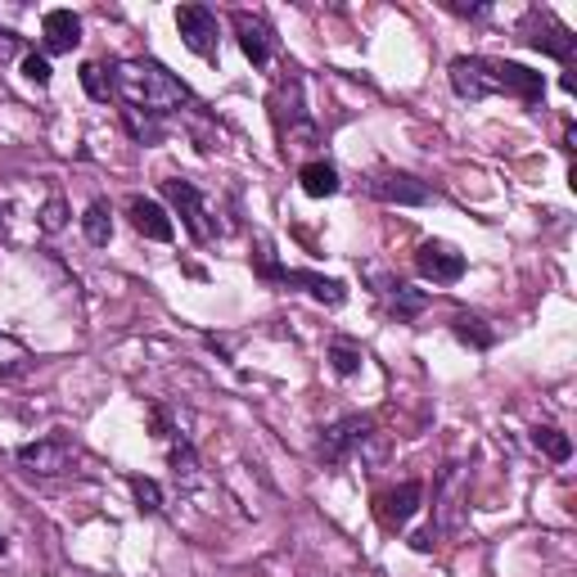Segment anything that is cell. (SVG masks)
<instances>
[{"instance_id":"18","label":"cell","mask_w":577,"mask_h":577,"mask_svg":"<svg viewBox=\"0 0 577 577\" xmlns=\"http://www.w3.org/2000/svg\"><path fill=\"white\" fill-rule=\"evenodd\" d=\"M167 460H172V473H176V483H181V488H199V456H195V447H189L185 438L172 443Z\"/></svg>"},{"instance_id":"7","label":"cell","mask_w":577,"mask_h":577,"mask_svg":"<svg viewBox=\"0 0 577 577\" xmlns=\"http://www.w3.org/2000/svg\"><path fill=\"white\" fill-rule=\"evenodd\" d=\"M415 271L428 280V284H456L465 275V253L447 239H424L415 249Z\"/></svg>"},{"instance_id":"24","label":"cell","mask_w":577,"mask_h":577,"mask_svg":"<svg viewBox=\"0 0 577 577\" xmlns=\"http://www.w3.org/2000/svg\"><path fill=\"white\" fill-rule=\"evenodd\" d=\"M361 348H352V344H329V366H334V374H344V379H352L357 370H361Z\"/></svg>"},{"instance_id":"30","label":"cell","mask_w":577,"mask_h":577,"mask_svg":"<svg viewBox=\"0 0 577 577\" xmlns=\"http://www.w3.org/2000/svg\"><path fill=\"white\" fill-rule=\"evenodd\" d=\"M14 51H19V36H14V32H6V28H0V64H6V59H10Z\"/></svg>"},{"instance_id":"21","label":"cell","mask_w":577,"mask_h":577,"mask_svg":"<svg viewBox=\"0 0 577 577\" xmlns=\"http://www.w3.org/2000/svg\"><path fill=\"white\" fill-rule=\"evenodd\" d=\"M424 307H428V294H420V288H411V284L393 288V316L398 320H415Z\"/></svg>"},{"instance_id":"11","label":"cell","mask_w":577,"mask_h":577,"mask_svg":"<svg viewBox=\"0 0 577 577\" xmlns=\"http://www.w3.org/2000/svg\"><path fill=\"white\" fill-rule=\"evenodd\" d=\"M366 189H370L374 199H383V204H402V208H424V204L433 199V189H428L424 181L406 176V172H379V176L366 181Z\"/></svg>"},{"instance_id":"28","label":"cell","mask_w":577,"mask_h":577,"mask_svg":"<svg viewBox=\"0 0 577 577\" xmlns=\"http://www.w3.org/2000/svg\"><path fill=\"white\" fill-rule=\"evenodd\" d=\"M19 361H23V348L10 344L6 334H0V370H10V366H19Z\"/></svg>"},{"instance_id":"27","label":"cell","mask_w":577,"mask_h":577,"mask_svg":"<svg viewBox=\"0 0 577 577\" xmlns=\"http://www.w3.org/2000/svg\"><path fill=\"white\" fill-rule=\"evenodd\" d=\"M23 77H28L32 86H51V59L36 55V51H28V55H23Z\"/></svg>"},{"instance_id":"15","label":"cell","mask_w":577,"mask_h":577,"mask_svg":"<svg viewBox=\"0 0 577 577\" xmlns=\"http://www.w3.org/2000/svg\"><path fill=\"white\" fill-rule=\"evenodd\" d=\"M280 284L307 288V294H312L316 303H325V307H339V303L348 298V284H344V280H329V275H316V271H288V266H284Z\"/></svg>"},{"instance_id":"25","label":"cell","mask_w":577,"mask_h":577,"mask_svg":"<svg viewBox=\"0 0 577 577\" xmlns=\"http://www.w3.org/2000/svg\"><path fill=\"white\" fill-rule=\"evenodd\" d=\"M122 118H127V127H131V135H135L140 144H159V140H163L159 118H144V113H131V109H122Z\"/></svg>"},{"instance_id":"29","label":"cell","mask_w":577,"mask_h":577,"mask_svg":"<svg viewBox=\"0 0 577 577\" xmlns=\"http://www.w3.org/2000/svg\"><path fill=\"white\" fill-rule=\"evenodd\" d=\"M150 424H154V438H172V428H167V411H163V406H154V411H150Z\"/></svg>"},{"instance_id":"26","label":"cell","mask_w":577,"mask_h":577,"mask_svg":"<svg viewBox=\"0 0 577 577\" xmlns=\"http://www.w3.org/2000/svg\"><path fill=\"white\" fill-rule=\"evenodd\" d=\"M68 226V204L55 195V199H45V208H41V230L45 235H59Z\"/></svg>"},{"instance_id":"19","label":"cell","mask_w":577,"mask_h":577,"mask_svg":"<svg viewBox=\"0 0 577 577\" xmlns=\"http://www.w3.org/2000/svg\"><path fill=\"white\" fill-rule=\"evenodd\" d=\"M533 447H537L542 456H551L555 465H564V460L573 456V443H568V433H559L555 424H537V428H533Z\"/></svg>"},{"instance_id":"31","label":"cell","mask_w":577,"mask_h":577,"mask_svg":"<svg viewBox=\"0 0 577 577\" xmlns=\"http://www.w3.org/2000/svg\"><path fill=\"white\" fill-rule=\"evenodd\" d=\"M451 14H460V19H478V14H488V6H447Z\"/></svg>"},{"instance_id":"9","label":"cell","mask_w":577,"mask_h":577,"mask_svg":"<svg viewBox=\"0 0 577 577\" xmlns=\"http://www.w3.org/2000/svg\"><path fill=\"white\" fill-rule=\"evenodd\" d=\"M527 45L533 51H542V55H551V59H559V64H568L573 59V51H577V36H573V28H564L555 14H546V10H533L527 14Z\"/></svg>"},{"instance_id":"3","label":"cell","mask_w":577,"mask_h":577,"mask_svg":"<svg viewBox=\"0 0 577 577\" xmlns=\"http://www.w3.org/2000/svg\"><path fill=\"white\" fill-rule=\"evenodd\" d=\"M370 438H374V424H370L366 415H344V420H334L329 428H320L316 460H320L325 469H344Z\"/></svg>"},{"instance_id":"6","label":"cell","mask_w":577,"mask_h":577,"mask_svg":"<svg viewBox=\"0 0 577 577\" xmlns=\"http://www.w3.org/2000/svg\"><path fill=\"white\" fill-rule=\"evenodd\" d=\"M176 32L181 41L195 51L199 59H217V41H221V23L208 6H181L176 10Z\"/></svg>"},{"instance_id":"8","label":"cell","mask_w":577,"mask_h":577,"mask_svg":"<svg viewBox=\"0 0 577 577\" xmlns=\"http://www.w3.org/2000/svg\"><path fill=\"white\" fill-rule=\"evenodd\" d=\"M163 199L181 213V221H185V230L195 235V239H213L217 230L208 226V208H204V195L195 189V181H181V176H172V181H163Z\"/></svg>"},{"instance_id":"4","label":"cell","mask_w":577,"mask_h":577,"mask_svg":"<svg viewBox=\"0 0 577 577\" xmlns=\"http://www.w3.org/2000/svg\"><path fill=\"white\" fill-rule=\"evenodd\" d=\"M433 537L443 533H460L465 527V514H469V473L465 465H447L438 473V505H433Z\"/></svg>"},{"instance_id":"13","label":"cell","mask_w":577,"mask_h":577,"mask_svg":"<svg viewBox=\"0 0 577 577\" xmlns=\"http://www.w3.org/2000/svg\"><path fill=\"white\" fill-rule=\"evenodd\" d=\"M41 36H45V55H73L81 45V19L73 10H51L41 19Z\"/></svg>"},{"instance_id":"17","label":"cell","mask_w":577,"mask_h":577,"mask_svg":"<svg viewBox=\"0 0 577 577\" xmlns=\"http://www.w3.org/2000/svg\"><path fill=\"white\" fill-rule=\"evenodd\" d=\"M451 334L460 344H469V348H478V352H488L492 344H497V329H488V320H478V316H451Z\"/></svg>"},{"instance_id":"10","label":"cell","mask_w":577,"mask_h":577,"mask_svg":"<svg viewBox=\"0 0 577 577\" xmlns=\"http://www.w3.org/2000/svg\"><path fill=\"white\" fill-rule=\"evenodd\" d=\"M420 501H424V483H398V488H389V492H379L374 497V514H379V523L389 527V533H402V527L415 519V510H420Z\"/></svg>"},{"instance_id":"16","label":"cell","mask_w":577,"mask_h":577,"mask_svg":"<svg viewBox=\"0 0 577 577\" xmlns=\"http://www.w3.org/2000/svg\"><path fill=\"white\" fill-rule=\"evenodd\" d=\"M298 181H303V195L312 199H329V195H339V172H334L325 159H312L298 167Z\"/></svg>"},{"instance_id":"5","label":"cell","mask_w":577,"mask_h":577,"mask_svg":"<svg viewBox=\"0 0 577 577\" xmlns=\"http://www.w3.org/2000/svg\"><path fill=\"white\" fill-rule=\"evenodd\" d=\"M19 465L36 478H59V473H73L77 447H73V438H64V433H51V438H36V443L19 447Z\"/></svg>"},{"instance_id":"23","label":"cell","mask_w":577,"mask_h":577,"mask_svg":"<svg viewBox=\"0 0 577 577\" xmlns=\"http://www.w3.org/2000/svg\"><path fill=\"white\" fill-rule=\"evenodd\" d=\"M81 86H86L90 100H109L113 95V77H109L105 64H81Z\"/></svg>"},{"instance_id":"32","label":"cell","mask_w":577,"mask_h":577,"mask_svg":"<svg viewBox=\"0 0 577 577\" xmlns=\"http://www.w3.org/2000/svg\"><path fill=\"white\" fill-rule=\"evenodd\" d=\"M564 150H568V154H573V150H577V131H573V122H568V127H564Z\"/></svg>"},{"instance_id":"20","label":"cell","mask_w":577,"mask_h":577,"mask_svg":"<svg viewBox=\"0 0 577 577\" xmlns=\"http://www.w3.org/2000/svg\"><path fill=\"white\" fill-rule=\"evenodd\" d=\"M81 230H86V239H90L95 249H105L109 239H113V217H109V204L95 199V204L86 208V217H81Z\"/></svg>"},{"instance_id":"12","label":"cell","mask_w":577,"mask_h":577,"mask_svg":"<svg viewBox=\"0 0 577 577\" xmlns=\"http://www.w3.org/2000/svg\"><path fill=\"white\" fill-rule=\"evenodd\" d=\"M230 23H235V36H239V51H244V59L253 68H266V59H271V28H266V19H258L249 10H235Z\"/></svg>"},{"instance_id":"33","label":"cell","mask_w":577,"mask_h":577,"mask_svg":"<svg viewBox=\"0 0 577 577\" xmlns=\"http://www.w3.org/2000/svg\"><path fill=\"white\" fill-rule=\"evenodd\" d=\"M0 555H6V537H0Z\"/></svg>"},{"instance_id":"2","label":"cell","mask_w":577,"mask_h":577,"mask_svg":"<svg viewBox=\"0 0 577 577\" xmlns=\"http://www.w3.org/2000/svg\"><path fill=\"white\" fill-rule=\"evenodd\" d=\"M109 73H113V95L131 113L167 118V113H176L185 105H195L189 86L181 77H172L163 64H154V59H122Z\"/></svg>"},{"instance_id":"14","label":"cell","mask_w":577,"mask_h":577,"mask_svg":"<svg viewBox=\"0 0 577 577\" xmlns=\"http://www.w3.org/2000/svg\"><path fill=\"white\" fill-rule=\"evenodd\" d=\"M127 217H131V226H135L144 239H159V244H172V239H176V226H172V217H167V213H163L154 199H131Z\"/></svg>"},{"instance_id":"1","label":"cell","mask_w":577,"mask_h":577,"mask_svg":"<svg viewBox=\"0 0 577 577\" xmlns=\"http://www.w3.org/2000/svg\"><path fill=\"white\" fill-rule=\"evenodd\" d=\"M451 90L460 100L478 105L488 95H514L523 109H542L546 100V77L523 68L514 59H488V55H460L451 59Z\"/></svg>"},{"instance_id":"22","label":"cell","mask_w":577,"mask_h":577,"mask_svg":"<svg viewBox=\"0 0 577 577\" xmlns=\"http://www.w3.org/2000/svg\"><path fill=\"white\" fill-rule=\"evenodd\" d=\"M131 497H135V510L140 514H159L163 510V488L154 483V478H131Z\"/></svg>"}]
</instances>
